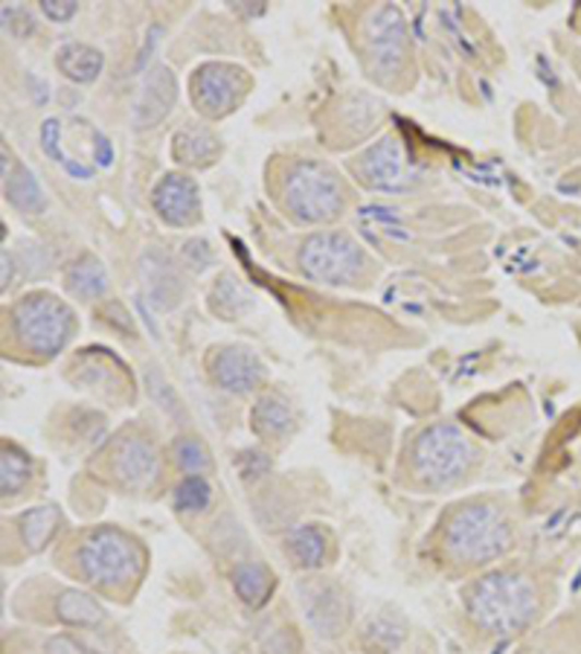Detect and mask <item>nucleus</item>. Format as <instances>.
<instances>
[{
  "label": "nucleus",
  "mask_w": 581,
  "mask_h": 654,
  "mask_svg": "<svg viewBox=\"0 0 581 654\" xmlns=\"http://www.w3.org/2000/svg\"><path fill=\"white\" fill-rule=\"evenodd\" d=\"M465 603H469L471 620L497 638H509L514 631L526 629L538 611L535 585L514 570H495L479 576L469 587Z\"/></svg>",
  "instance_id": "obj_1"
},
{
  "label": "nucleus",
  "mask_w": 581,
  "mask_h": 654,
  "mask_svg": "<svg viewBox=\"0 0 581 654\" xmlns=\"http://www.w3.org/2000/svg\"><path fill=\"white\" fill-rule=\"evenodd\" d=\"M442 544L453 559L465 564H483L506 552V547L512 544V533L497 503L474 500L451 512V518L444 521Z\"/></svg>",
  "instance_id": "obj_2"
},
{
  "label": "nucleus",
  "mask_w": 581,
  "mask_h": 654,
  "mask_svg": "<svg viewBox=\"0 0 581 654\" xmlns=\"http://www.w3.org/2000/svg\"><path fill=\"white\" fill-rule=\"evenodd\" d=\"M73 329H76V318L70 306L47 292L26 294L12 309V332L17 344L26 346L29 353L56 355L73 337Z\"/></svg>",
  "instance_id": "obj_3"
},
{
  "label": "nucleus",
  "mask_w": 581,
  "mask_h": 654,
  "mask_svg": "<svg viewBox=\"0 0 581 654\" xmlns=\"http://www.w3.org/2000/svg\"><path fill=\"white\" fill-rule=\"evenodd\" d=\"M474 445L456 425H430L416 437L411 451L413 474L428 486H448L469 472Z\"/></svg>",
  "instance_id": "obj_4"
},
{
  "label": "nucleus",
  "mask_w": 581,
  "mask_h": 654,
  "mask_svg": "<svg viewBox=\"0 0 581 654\" xmlns=\"http://www.w3.org/2000/svg\"><path fill=\"white\" fill-rule=\"evenodd\" d=\"M76 561L79 573L91 585L117 587L138 576L140 564H143V550L126 533L105 526V530H96L82 542Z\"/></svg>",
  "instance_id": "obj_5"
},
{
  "label": "nucleus",
  "mask_w": 581,
  "mask_h": 654,
  "mask_svg": "<svg viewBox=\"0 0 581 654\" xmlns=\"http://www.w3.org/2000/svg\"><path fill=\"white\" fill-rule=\"evenodd\" d=\"M285 207L297 222L325 224L343 210L341 178L325 164H297L285 181Z\"/></svg>",
  "instance_id": "obj_6"
},
{
  "label": "nucleus",
  "mask_w": 581,
  "mask_h": 654,
  "mask_svg": "<svg viewBox=\"0 0 581 654\" xmlns=\"http://www.w3.org/2000/svg\"><path fill=\"white\" fill-rule=\"evenodd\" d=\"M299 271L317 283H352L364 267V250L346 233H315L299 245Z\"/></svg>",
  "instance_id": "obj_7"
},
{
  "label": "nucleus",
  "mask_w": 581,
  "mask_h": 654,
  "mask_svg": "<svg viewBox=\"0 0 581 654\" xmlns=\"http://www.w3.org/2000/svg\"><path fill=\"white\" fill-rule=\"evenodd\" d=\"M360 183H367L376 192H407L419 181V169H413L404 157L402 143L395 138H384L364 148L352 164Z\"/></svg>",
  "instance_id": "obj_8"
},
{
  "label": "nucleus",
  "mask_w": 581,
  "mask_h": 654,
  "mask_svg": "<svg viewBox=\"0 0 581 654\" xmlns=\"http://www.w3.org/2000/svg\"><path fill=\"white\" fill-rule=\"evenodd\" d=\"M248 79L233 64H201L192 76V103L204 117H224L241 103Z\"/></svg>",
  "instance_id": "obj_9"
},
{
  "label": "nucleus",
  "mask_w": 581,
  "mask_h": 654,
  "mask_svg": "<svg viewBox=\"0 0 581 654\" xmlns=\"http://www.w3.org/2000/svg\"><path fill=\"white\" fill-rule=\"evenodd\" d=\"M299 603L320 638H334L349 622V599L332 582H299Z\"/></svg>",
  "instance_id": "obj_10"
},
{
  "label": "nucleus",
  "mask_w": 581,
  "mask_h": 654,
  "mask_svg": "<svg viewBox=\"0 0 581 654\" xmlns=\"http://www.w3.org/2000/svg\"><path fill=\"white\" fill-rule=\"evenodd\" d=\"M404 33H407V24H404V15L395 7L376 9L372 17H369V59H372V68H376L381 76L402 68Z\"/></svg>",
  "instance_id": "obj_11"
},
{
  "label": "nucleus",
  "mask_w": 581,
  "mask_h": 654,
  "mask_svg": "<svg viewBox=\"0 0 581 654\" xmlns=\"http://www.w3.org/2000/svg\"><path fill=\"white\" fill-rule=\"evenodd\" d=\"M210 376H213L215 388L241 396V393H253L265 381V367L250 349L224 346V349H215V355L210 358Z\"/></svg>",
  "instance_id": "obj_12"
},
{
  "label": "nucleus",
  "mask_w": 581,
  "mask_h": 654,
  "mask_svg": "<svg viewBox=\"0 0 581 654\" xmlns=\"http://www.w3.org/2000/svg\"><path fill=\"white\" fill-rule=\"evenodd\" d=\"M152 204L157 210V216L166 224L187 227V224H192L198 218L201 199H198V187L189 175L169 173L154 187Z\"/></svg>",
  "instance_id": "obj_13"
},
{
  "label": "nucleus",
  "mask_w": 581,
  "mask_h": 654,
  "mask_svg": "<svg viewBox=\"0 0 581 654\" xmlns=\"http://www.w3.org/2000/svg\"><path fill=\"white\" fill-rule=\"evenodd\" d=\"M114 474L120 477L122 486L129 489H145L157 477V454L149 439L129 433L117 442L111 454Z\"/></svg>",
  "instance_id": "obj_14"
},
{
  "label": "nucleus",
  "mask_w": 581,
  "mask_h": 654,
  "mask_svg": "<svg viewBox=\"0 0 581 654\" xmlns=\"http://www.w3.org/2000/svg\"><path fill=\"white\" fill-rule=\"evenodd\" d=\"M175 96H178L175 73H171L169 68H163V64H154V68L145 73L138 103H134V126H138V129L157 126V122L171 111Z\"/></svg>",
  "instance_id": "obj_15"
},
{
  "label": "nucleus",
  "mask_w": 581,
  "mask_h": 654,
  "mask_svg": "<svg viewBox=\"0 0 581 654\" xmlns=\"http://www.w3.org/2000/svg\"><path fill=\"white\" fill-rule=\"evenodd\" d=\"M222 152V143L206 126H183L171 138V157L183 166H210Z\"/></svg>",
  "instance_id": "obj_16"
},
{
  "label": "nucleus",
  "mask_w": 581,
  "mask_h": 654,
  "mask_svg": "<svg viewBox=\"0 0 581 654\" xmlns=\"http://www.w3.org/2000/svg\"><path fill=\"white\" fill-rule=\"evenodd\" d=\"M56 64L70 82H94L99 76V70L105 64V56L96 47H87V44H61L59 52H56Z\"/></svg>",
  "instance_id": "obj_17"
},
{
  "label": "nucleus",
  "mask_w": 581,
  "mask_h": 654,
  "mask_svg": "<svg viewBox=\"0 0 581 654\" xmlns=\"http://www.w3.org/2000/svg\"><path fill=\"white\" fill-rule=\"evenodd\" d=\"M233 587L248 608H262L274 594V576L257 561H241L233 568Z\"/></svg>",
  "instance_id": "obj_18"
},
{
  "label": "nucleus",
  "mask_w": 581,
  "mask_h": 654,
  "mask_svg": "<svg viewBox=\"0 0 581 654\" xmlns=\"http://www.w3.org/2000/svg\"><path fill=\"white\" fill-rule=\"evenodd\" d=\"M56 617H59L64 626H79V629H91V626H99L105 620L103 605L96 603L94 596L85 594V591H76V587H68L56 596Z\"/></svg>",
  "instance_id": "obj_19"
},
{
  "label": "nucleus",
  "mask_w": 581,
  "mask_h": 654,
  "mask_svg": "<svg viewBox=\"0 0 581 654\" xmlns=\"http://www.w3.org/2000/svg\"><path fill=\"white\" fill-rule=\"evenodd\" d=\"M64 285H68L70 294H76L79 300H94V297H103L105 288H108V271L96 257H82L68 267Z\"/></svg>",
  "instance_id": "obj_20"
},
{
  "label": "nucleus",
  "mask_w": 581,
  "mask_h": 654,
  "mask_svg": "<svg viewBox=\"0 0 581 654\" xmlns=\"http://www.w3.org/2000/svg\"><path fill=\"white\" fill-rule=\"evenodd\" d=\"M7 201L21 213H42L47 207V195L29 166H17L15 173L7 175Z\"/></svg>",
  "instance_id": "obj_21"
},
{
  "label": "nucleus",
  "mask_w": 581,
  "mask_h": 654,
  "mask_svg": "<svg viewBox=\"0 0 581 654\" xmlns=\"http://www.w3.org/2000/svg\"><path fill=\"white\" fill-rule=\"evenodd\" d=\"M250 423H253V431L259 437L276 439L290 431L294 414H290V407L280 396H262L253 405V411H250Z\"/></svg>",
  "instance_id": "obj_22"
},
{
  "label": "nucleus",
  "mask_w": 581,
  "mask_h": 654,
  "mask_svg": "<svg viewBox=\"0 0 581 654\" xmlns=\"http://www.w3.org/2000/svg\"><path fill=\"white\" fill-rule=\"evenodd\" d=\"M56 530H59V509L56 507H35L17 521V533H21L26 547L35 552L44 550L52 542Z\"/></svg>",
  "instance_id": "obj_23"
},
{
  "label": "nucleus",
  "mask_w": 581,
  "mask_h": 654,
  "mask_svg": "<svg viewBox=\"0 0 581 654\" xmlns=\"http://www.w3.org/2000/svg\"><path fill=\"white\" fill-rule=\"evenodd\" d=\"M404 640V622L395 614H376L372 620L364 626V646L372 654H390L402 646Z\"/></svg>",
  "instance_id": "obj_24"
},
{
  "label": "nucleus",
  "mask_w": 581,
  "mask_h": 654,
  "mask_svg": "<svg viewBox=\"0 0 581 654\" xmlns=\"http://www.w3.org/2000/svg\"><path fill=\"white\" fill-rule=\"evenodd\" d=\"M325 550H329L325 547V535L317 526H299V530H294L288 535V552L294 556L299 568H320L325 559Z\"/></svg>",
  "instance_id": "obj_25"
},
{
  "label": "nucleus",
  "mask_w": 581,
  "mask_h": 654,
  "mask_svg": "<svg viewBox=\"0 0 581 654\" xmlns=\"http://www.w3.org/2000/svg\"><path fill=\"white\" fill-rule=\"evenodd\" d=\"M29 468H33L29 456L17 445L7 442L3 451H0V489H3L7 498L9 495H15V491H21V486L29 480Z\"/></svg>",
  "instance_id": "obj_26"
},
{
  "label": "nucleus",
  "mask_w": 581,
  "mask_h": 654,
  "mask_svg": "<svg viewBox=\"0 0 581 654\" xmlns=\"http://www.w3.org/2000/svg\"><path fill=\"white\" fill-rule=\"evenodd\" d=\"M157 253L145 259V265H152V276H149V288H152V297L161 302V309H171L180 297V285L175 267L166 262V259H154Z\"/></svg>",
  "instance_id": "obj_27"
},
{
  "label": "nucleus",
  "mask_w": 581,
  "mask_h": 654,
  "mask_svg": "<svg viewBox=\"0 0 581 654\" xmlns=\"http://www.w3.org/2000/svg\"><path fill=\"white\" fill-rule=\"evenodd\" d=\"M213 500V489L210 483L201 477V474H189L183 480L175 486V495H171V503L178 512H204Z\"/></svg>",
  "instance_id": "obj_28"
},
{
  "label": "nucleus",
  "mask_w": 581,
  "mask_h": 654,
  "mask_svg": "<svg viewBox=\"0 0 581 654\" xmlns=\"http://www.w3.org/2000/svg\"><path fill=\"white\" fill-rule=\"evenodd\" d=\"M210 302H213L215 314H222V318H236L241 311L248 309V297L241 294L239 283L233 280V276H222L218 283H215L213 294H210Z\"/></svg>",
  "instance_id": "obj_29"
},
{
  "label": "nucleus",
  "mask_w": 581,
  "mask_h": 654,
  "mask_svg": "<svg viewBox=\"0 0 581 654\" xmlns=\"http://www.w3.org/2000/svg\"><path fill=\"white\" fill-rule=\"evenodd\" d=\"M171 451H175V463H178L187 474H204L206 468H210V454H206V448L201 439L180 437Z\"/></svg>",
  "instance_id": "obj_30"
},
{
  "label": "nucleus",
  "mask_w": 581,
  "mask_h": 654,
  "mask_svg": "<svg viewBox=\"0 0 581 654\" xmlns=\"http://www.w3.org/2000/svg\"><path fill=\"white\" fill-rule=\"evenodd\" d=\"M268 465H271V460H268V454H262L259 448H248V451H241L239 460H236L239 477L245 483H253V480H259L262 474H268Z\"/></svg>",
  "instance_id": "obj_31"
},
{
  "label": "nucleus",
  "mask_w": 581,
  "mask_h": 654,
  "mask_svg": "<svg viewBox=\"0 0 581 654\" xmlns=\"http://www.w3.org/2000/svg\"><path fill=\"white\" fill-rule=\"evenodd\" d=\"M183 259H187L195 271H204V267L213 262V253H210V245H206V241L192 239L187 241V248H183Z\"/></svg>",
  "instance_id": "obj_32"
},
{
  "label": "nucleus",
  "mask_w": 581,
  "mask_h": 654,
  "mask_svg": "<svg viewBox=\"0 0 581 654\" xmlns=\"http://www.w3.org/2000/svg\"><path fill=\"white\" fill-rule=\"evenodd\" d=\"M3 21H7V29H12L15 35L33 33V21H29V15H26V9L3 7Z\"/></svg>",
  "instance_id": "obj_33"
},
{
  "label": "nucleus",
  "mask_w": 581,
  "mask_h": 654,
  "mask_svg": "<svg viewBox=\"0 0 581 654\" xmlns=\"http://www.w3.org/2000/svg\"><path fill=\"white\" fill-rule=\"evenodd\" d=\"M76 3H73V0H42V12L47 17H50V21H68V17H73L76 15Z\"/></svg>",
  "instance_id": "obj_34"
},
{
  "label": "nucleus",
  "mask_w": 581,
  "mask_h": 654,
  "mask_svg": "<svg viewBox=\"0 0 581 654\" xmlns=\"http://www.w3.org/2000/svg\"><path fill=\"white\" fill-rule=\"evenodd\" d=\"M44 654H79V646L73 638H52L44 646Z\"/></svg>",
  "instance_id": "obj_35"
},
{
  "label": "nucleus",
  "mask_w": 581,
  "mask_h": 654,
  "mask_svg": "<svg viewBox=\"0 0 581 654\" xmlns=\"http://www.w3.org/2000/svg\"><path fill=\"white\" fill-rule=\"evenodd\" d=\"M103 314L108 320H117V326H120V332H131V318H129V314H122L120 302H111V306H108V309H105Z\"/></svg>",
  "instance_id": "obj_36"
},
{
  "label": "nucleus",
  "mask_w": 581,
  "mask_h": 654,
  "mask_svg": "<svg viewBox=\"0 0 581 654\" xmlns=\"http://www.w3.org/2000/svg\"><path fill=\"white\" fill-rule=\"evenodd\" d=\"M9 262H12V257H9V253H3V288L9 285Z\"/></svg>",
  "instance_id": "obj_37"
}]
</instances>
